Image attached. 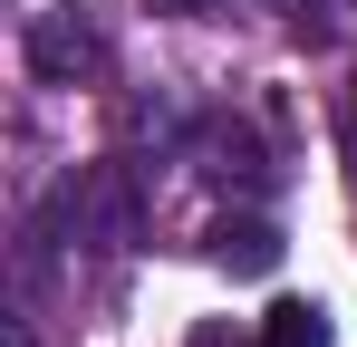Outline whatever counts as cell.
I'll return each instance as SVG.
<instances>
[{"instance_id":"obj_1","label":"cell","mask_w":357,"mask_h":347,"mask_svg":"<svg viewBox=\"0 0 357 347\" xmlns=\"http://www.w3.org/2000/svg\"><path fill=\"white\" fill-rule=\"evenodd\" d=\"M29 68H39V77H59V87H77V77H97V68H107V29L68 0V10H49V20L29 29Z\"/></svg>"},{"instance_id":"obj_2","label":"cell","mask_w":357,"mask_h":347,"mask_svg":"<svg viewBox=\"0 0 357 347\" xmlns=\"http://www.w3.org/2000/svg\"><path fill=\"white\" fill-rule=\"evenodd\" d=\"M213 261L241 270V280H261V270L280 261V231L261 222V213H222V222H213Z\"/></svg>"},{"instance_id":"obj_3","label":"cell","mask_w":357,"mask_h":347,"mask_svg":"<svg viewBox=\"0 0 357 347\" xmlns=\"http://www.w3.org/2000/svg\"><path fill=\"white\" fill-rule=\"evenodd\" d=\"M261 347H328V309L319 299H280L261 318Z\"/></svg>"},{"instance_id":"obj_4","label":"cell","mask_w":357,"mask_h":347,"mask_svg":"<svg viewBox=\"0 0 357 347\" xmlns=\"http://www.w3.org/2000/svg\"><path fill=\"white\" fill-rule=\"evenodd\" d=\"M165 10H213V0H165Z\"/></svg>"}]
</instances>
